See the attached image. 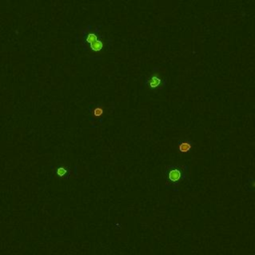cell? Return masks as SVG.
Segmentation results:
<instances>
[{"instance_id": "3957f363", "label": "cell", "mask_w": 255, "mask_h": 255, "mask_svg": "<svg viewBox=\"0 0 255 255\" xmlns=\"http://www.w3.org/2000/svg\"><path fill=\"white\" fill-rule=\"evenodd\" d=\"M145 85L149 88L150 91H158V90H163L166 85V81L161 77L160 74H155L153 72L149 78H147Z\"/></svg>"}, {"instance_id": "7a4b0ae2", "label": "cell", "mask_w": 255, "mask_h": 255, "mask_svg": "<svg viewBox=\"0 0 255 255\" xmlns=\"http://www.w3.org/2000/svg\"><path fill=\"white\" fill-rule=\"evenodd\" d=\"M188 171L187 166L183 164H171L166 168V182L169 185H179L182 179H185L186 172Z\"/></svg>"}, {"instance_id": "5b68a950", "label": "cell", "mask_w": 255, "mask_h": 255, "mask_svg": "<svg viewBox=\"0 0 255 255\" xmlns=\"http://www.w3.org/2000/svg\"><path fill=\"white\" fill-rule=\"evenodd\" d=\"M56 174H57L58 177H66V175L68 174V169H67L66 166H59V168L56 169Z\"/></svg>"}, {"instance_id": "6da1fadb", "label": "cell", "mask_w": 255, "mask_h": 255, "mask_svg": "<svg viewBox=\"0 0 255 255\" xmlns=\"http://www.w3.org/2000/svg\"><path fill=\"white\" fill-rule=\"evenodd\" d=\"M101 25L90 24L81 29L82 46L91 59H102L106 49L110 47V40H105V35L101 31Z\"/></svg>"}, {"instance_id": "277c9868", "label": "cell", "mask_w": 255, "mask_h": 255, "mask_svg": "<svg viewBox=\"0 0 255 255\" xmlns=\"http://www.w3.org/2000/svg\"><path fill=\"white\" fill-rule=\"evenodd\" d=\"M193 147V142L190 141H183L180 142L179 145V150L180 153H186L190 150V149Z\"/></svg>"}, {"instance_id": "8992f818", "label": "cell", "mask_w": 255, "mask_h": 255, "mask_svg": "<svg viewBox=\"0 0 255 255\" xmlns=\"http://www.w3.org/2000/svg\"><path fill=\"white\" fill-rule=\"evenodd\" d=\"M94 114H95L96 117H100L101 115L104 114V110H103V109H100V108H96Z\"/></svg>"}]
</instances>
